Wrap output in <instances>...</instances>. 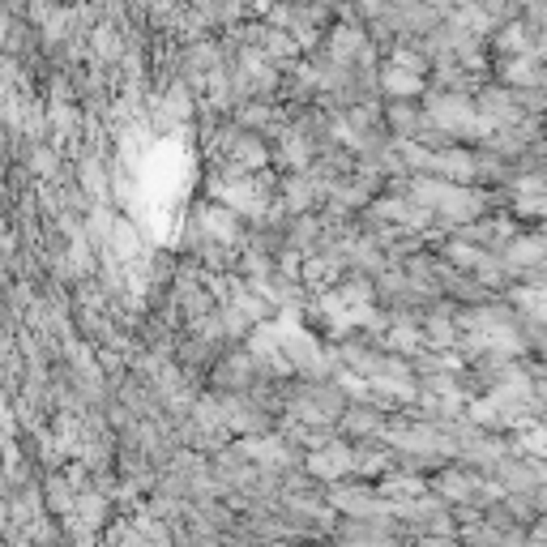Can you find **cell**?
I'll list each match as a JSON object with an SVG mask.
<instances>
[{
	"instance_id": "4",
	"label": "cell",
	"mask_w": 547,
	"mask_h": 547,
	"mask_svg": "<svg viewBox=\"0 0 547 547\" xmlns=\"http://www.w3.org/2000/svg\"><path fill=\"white\" fill-rule=\"evenodd\" d=\"M526 445H530L534 453H547V432H530V436H526Z\"/></svg>"
},
{
	"instance_id": "1",
	"label": "cell",
	"mask_w": 547,
	"mask_h": 547,
	"mask_svg": "<svg viewBox=\"0 0 547 547\" xmlns=\"http://www.w3.org/2000/svg\"><path fill=\"white\" fill-rule=\"evenodd\" d=\"M432 120L445 124L449 133H483L487 129V120H479L470 112V103H462V98H436L432 103Z\"/></svg>"
},
{
	"instance_id": "3",
	"label": "cell",
	"mask_w": 547,
	"mask_h": 547,
	"mask_svg": "<svg viewBox=\"0 0 547 547\" xmlns=\"http://www.w3.org/2000/svg\"><path fill=\"white\" fill-rule=\"evenodd\" d=\"M355 47H359V34H355V30H338V39H334V51H338V56H351Z\"/></svg>"
},
{
	"instance_id": "2",
	"label": "cell",
	"mask_w": 547,
	"mask_h": 547,
	"mask_svg": "<svg viewBox=\"0 0 547 547\" xmlns=\"http://www.w3.org/2000/svg\"><path fill=\"white\" fill-rule=\"evenodd\" d=\"M385 86H390L394 94H415V90H419V69L398 65V69H390V73H385Z\"/></svg>"
}]
</instances>
